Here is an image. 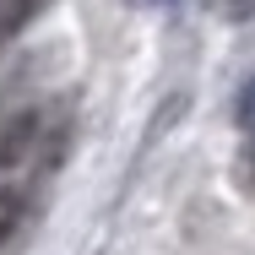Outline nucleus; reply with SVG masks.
I'll use <instances>...</instances> for the list:
<instances>
[{
  "label": "nucleus",
  "mask_w": 255,
  "mask_h": 255,
  "mask_svg": "<svg viewBox=\"0 0 255 255\" xmlns=\"http://www.w3.org/2000/svg\"><path fill=\"white\" fill-rule=\"evenodd\" d=\"M38 11V0H0V27H16Z\"/></svg>",
  "instance_id": "3"
},
{
  "label": "nucleus",
  "mask_w": 255,
  "mask_h": 255,
  "mask_svg": "<svg viewBox=\"0 0 255 255\" xmlns=\"http://www.w3.org/2000/svg\"><path fill=\"white\" fill-rule=\"evenodd\" d=\"M33 136H38V120H33V114H5V120H0V168L22 163L27 147H33Z\"/></svg>",
  "instance_id": "1"
},
{
  "label": "nucleus",
  "mask_w": 255,
  "mask_h": 255,
  "mask_svg": "<svg viewBox=\"0 0 255 255\" xmlns=\"http://www.w3.org/2000/svg\"><path fill=\"white\" fill-rule=\"evenodd\" d=\"M16 223H22V196H0V245L16 234Z\"/></svg>",
  "instance_id": "2"
}]
</instances>
